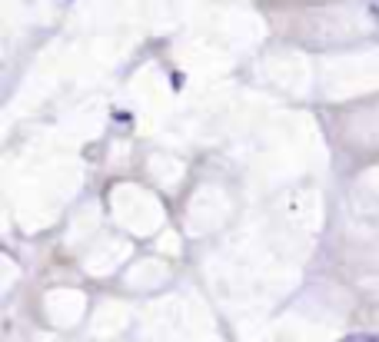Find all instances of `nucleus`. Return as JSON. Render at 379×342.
Listing matches in <instances>:
<instances>
[{
    "label": "nucleus",
    "mask_w": 379,
    "mask_h": 342,
    "mask_svg": "<svg viewBox=\"0 0 379 342\" xmlns=\"http://www.w3.org/2000/svg\"><path fill=\"white\" fill-rule=\"evenodd\" d=\"M340 342H379V336L376 333H356V336H346V339H340Z\"/></svg>",
    "instance_id": "nucleus-1"
}]
</instances>
